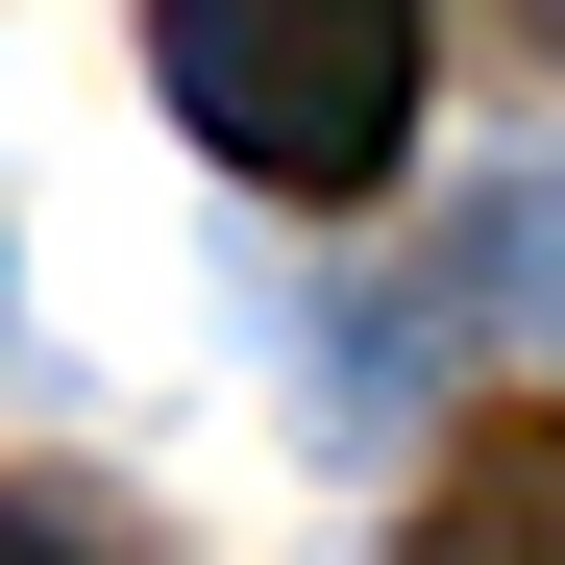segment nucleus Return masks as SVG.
<instances>
[{
    "mask_svg": "<svg viewBox=\"0 0 565 565\" xmlns=\"http://www.w3.org/2000/svg\"><path fill=\"white\" fill-rule=\"evenodd\" d=\"M148 74L246 198H369L418 148V0H148Z\"/></svg>",
    "mask_w": 565,
    "mask_h": 565,
    "instance_id": "nucleus-1",
    "label": "nucleus"
},
{
    "mask_svg": "<svg viewBox=\"0 0 565 565\" xmlns=\"http://www.w3.org/2000/svg\"><path fill=\"white\" fill-rule=\"evenodd\" d=\"M418 565H565V394H516V418H467V443H443Z\"/></svg>",
    "mask_w": 565,
    "mask_h": 565,
    "instance_id": "nucleus-2",
    "label": "nucleus"
},
{
    "mask_svg": "<svg viewBox=\"0 0 565 565\" xmlns=\"http://www.w3.org/2000/svg\"><path fill=\"white\" fill-rule=\"evenodd\" d=\"M467 320H516V344H565V172H516V198L467 222Z\"/></svg>",
    "mask_w": 565,
    "mask_h": 565,
    "instance_id": "nucleus-3",
    "label": "nucleus"
},
{
    "mask_svg": "<svg viewBox=\"0 0 565 565\" xmlns=\"http://www.w3.org/2000/svg\"><path fill=\"white\" fill-rule=\"evenodd\" d=\"M0 565H99V541H74V516H50V492H0Z\"/></svg>",
    "mask_w": 565,
    "mask_h": 565,
    "instance_id": "nucleus-4",
    "label": "nucleus"
},
{
    "mask_svg": "<svg viewBox=\"0 0 565 565\" xmlns=\"http://www.w3.org/2000/svg\"><path fill=\"white\" fill-rule=\"evenodd\" d=\"M516 25H565V0H516Z\"/></svg>",
    "mask_w": 565,
    "mask_h": 565,
    "instance_id": "nucleus-5",
    "label": "nucleus"
}]
</instances>
